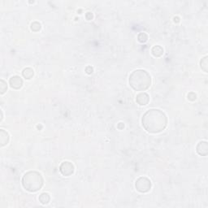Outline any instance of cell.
<instances>
[{
  "label": "cell",
  "mask_w": 208,
  "mask_h": 208,
  "mask_svg": "<svg viewBox=\"0 0 208 208\" xmlns=\"http://www.w3.org/2000/svg\"><path fill=\"white\" fill-rule=\"evenodd\" d=\"M0 113H1V120H0V121H2L3 120V111L2 110H0Z\"/></svg>",
  "instance_id": "obj_22"
},
{
  "label": "cell",
  "mask_w": 208,
  "mask_h": 208,
  "mask_svg": "<svg viewBox=\"0 0 208 208\" xmlns=\"http://www.w3.org/2000/svg\"><path fill=\"white\" fill-rule=\"evenodd\" d=\"M143 128L148 133H158L164 131L167 125V117L163 111L150 109L141 118Z\"/></svg>",
  "instance_id": "obj_1"
},
{
  "label": "cell",
  "mask_w": 208,
  "mask_h": 208,
  "mask_svg": "<svg viewBox=\"0 0 208 208\" xmlns=\"http://www.w3.org/2000/svg\"><path fill=\"white\" fill-rule=\"evenodd\" d=\"M197 153L201 156H206L208 154V143L206 141H202L196 146Z\"/></svg>",
  "instance_id": "obj_7"
},
{
  "label": "cell",
  "mask_w": 208,
  "mask_h": 208,
  "mask_svg": "<svg viewBox=\"0 0 208 208\" xmlns=\"http://www.w3.org/2000/svg\"><path fill=\"white\" fill-rule=\"evenodd\" d=\"M151 53L154 57H160L164 54V49L160 46H154L151 49Z\"/></svg>",
  "instance_id": "obj_10"
},
{
  "label": "cell",
  "mask_w": 208,
  "mask_h": 208,
  "mask_svg": "<svg viewBox=\"0 0 208 208\" xmlns=\"http://www.w3.org/2000/svg\"><path fill=\"white\" fill-rule=\"evenodd\" d=\"M117 127H118V128H119V129H123V128H125V125H124L123 123H119V125H118V126H117Z\"/></svg>",
  "instance_id": "obj_20"
},
{
  "label": "cell",
  "mask_w": 208,
  "mask_h": 208,
  "mask_svg": "<svg viewBox=\"0 0 208 208\" xmlns=\"http://www.w3.org/2000/svg\"><path fill=\"white\" fill-rule=\"evenodd\" d=\"M151 180L146 177H139L135 182V188L138 192L140 193H148L151 190Z\"/></svg>",
  "instance_id": "obj_4"
},
{
  "label": "cell",
  "mask_w": 208,
  "mask_h": 208,
  "mask_svg": "<svg viewBox=\"0 0 208 208\" xmlns=\"http://www.w3.org/2000/svg\"><path fill=\"white\" fill-rule=\"evenodd\" d=\"M151 75L143 69H137L131 73L128 78L130 86L136 91H145L151 86Z\"/></svg>",
  "instance_id": "obj_2"
},
{
  "label": "cell",
  "mask_w": 208,
  "mask_h": 208,
  "mask_svg": "<svg viewBox=\"0 0 208 208\" xmlns=\"http://www.w3.org/2000/svg\"><path fill=\"white\" fill-rule=\"evenodd\" d=\"M174 22L175 23H179L180 22V18L179 17H174Z\"/></svg>",
  "instance_id": "obj_21"
},
{
  "label": "cell",
  "mask_w": 208,
  "mask_h": 208,
  "mask_svg": "<svg viewBox=\"0 0 208 208\" xmlns=\"http://www.w3.org/2000/svg\"><path fill=\"white\" fill-rule=\"evenodd\" d=\"M9 85L12 89H19L23 86V80L19 76H13L9 79Z\"/></svg>",
  "instance_id": "obj_6"
},
{
  "label": "cell",
  "mask_w": 208,
  "mask_h": 208,
  "mask_svg": "<svg viewBox=\"0 0 208 208\" xmlns=\"http://www.w3.org/2000/svg\"><path fill=\"white\" fill-rule=\"evenodd\" d=\"M136 102L141 106H146L150 102V96L148 94H146L145 92L140 93L136 97Z\"/></svg>",
  "instance_id": "obj_8"
},
{
  "label": "cell",
  "mask_w": 208,
  "mask_h": 208,
  "mask_svg": "<svg viewBox=\"0 0 208 208\" xmlns=\"http://www.w3.org/2000/svg\"><path fill=\"white\" fill-rule=\"evenodd\" d=\"M138 40L141 43H145L148 40V35L146 33H140L138 35Z\"/></svg>",
  "instance_id": "obj_14"
},
{
  "label": "cell",
  "mask_w": 208,
  "mask_h": 208,
  "mask_svg": "<svg viewBox=\"0 0 208 208\" xmlns=\"http://www.w3.org/2000/svg\"><path fill=\"white\" fill-rule=\"evenodd\" d=\"M22 185L24 189L31 193H35L42 189L44 184V180L42 174L36 171L26 172L22 177Z\"/></svg>",
  "instance_id": "obj_3"
},
{
  "label": "cell",
  "mask_w": 208,
  "mask_h": 208,
  "mask_svg": "<svg viewBox=\"0 0 208 208\" xmlns=\"http://www.w3.org/2000/svg\"><path fill=\"white\" fill-rule=\"evenodd\" d=\"M38 200L40 203H42V205H46V204H48L50 201V197L49 193H42L40 194L38 198Z\"/></svg>",
  "instance_id": "obj_12"
},
{
  "label": "cell",
  "mask_w": 208,
  "mask_h": 208,
  "mask_svg": "<svg viewBox=\"0 0 208 208\" xmlns=\"http://www.w3.org/2000/svg\"><path fill=\"white\" fill-rule=\"evenodd\" d=\"M7 89H8V84L2 79L0 81V93H1V94H4Z\"/></svg>",
  "instance_id": "obj_15"
},
{
  "label": "cell",
  "mask_w": 208,
  "mask_h": 208,
  "mask_svg": "<svg viewBox=\"0 0 208 208\" xmlns=\"http://www.w3.org/2000/svg\"><path fill=\"white\" fill-rule=\"evenodd\" d=\"M34 75V71L31 68H24L22 71V76L24 78H25L27 80H30L31 78H33Z\"/></svg>",
  "instance_id": "obj_11"
},
{
  "label": "cell",
  "mask_w": 208,
  "mask_h": 208,
  "mask_svg": "<svg viewBox=\"0 0 208 208\" xmlns=\"http://www.w3.org/2000/svg\"><path fill=\"white\" fill-rule=\"evenodd\" d=\"M93 17H94V16H93V13L92 12H86V20H88V21H90V20H92L93 19Z\"/></svg>",
  "instance_id": "obj_18"
},
{
  "label": "cell",
  "mask_w": 208,
  "mask_h": 208,
  "mask_svg": "<svg viewBox=\"0 0 208 208\" xmlns=\"http://www.w3.org/2000/svg\"><path fill=\"white\" fill-rule=\"evenodd\" d=\"M208 57L207 56H205L204 58H203L200 61V67L201 68L203 69L205 73H207V68H208V62H207Z\"/></svg>",
  "instance_id": "obj_13"
},
{
  "label": "cell",
  "mask_w": 208,
  "mask_h": 208,
  "mask_svg": "<svg viewBox=\"0 0 208 208\" xmlns=\"http://www.w3.org/2000/svg\"><path fill=\"white\" fill-rule=\"evenodd\" d=\"M86 72L87 74H91V73H93V72H94V69H93V68L91 66H88V67H86Z\"/></svg>",
  "instance_id": "obj_19"
},
{
  "label": "cell",
  "mask_w": 208,
  "mask_h": 208,
  "mask_svg": "<svg viewBox=\"0 0 208 208\" xmlns=\"http://www.w3.org/2000/svg\"><path fill=\"white\" fill-rule=\"evenodd\" d=\"M30 28H31V30H33L34 32H38L41 29V28H42V25H41V24L39 23V22L35 21L34 23H32Z\"/></svg>",
  "instance_id": "obj_16"
},
{
  "label": "cell",
  "mask_w": 208,
  "mask_h": 208,
  "mask_svg": "<svg viewBox=\"0 0 208 208\" xmlns=\"http://www.w3.org/2000/svg\"><path fill=\"white\" fill-rule=\"evenodd\" d=\"M74 170H75L74 165L71 162L64 161L60 164V172L64 177H69L71 175H73Z\"/></svg>",
  "instance_id": "obj_5"
},
{
  "label": "cell",
  "mask_w": 208,
  "mask_h": 208,
  "mask_svg": "<svg viewBox=\"0 0 208 208\" xmlns=\"http://www.w3.org/2000/svg\"><path fill=\"white\" fill-rule=\"evenodd\" d=\"M187 98L190 101L193 102V101H195V100L197 99V95H196V94H195L194 92H190V93L188 94Z\"/></svg>",
  "instance_id": "obj_17"
},
{
  "label": "cell",
  "mask_w": 208,
  "mask_h": 208,
  "mask_svg": "<svg viewBox=\"0 0 208 208\" xmlns=\"http://www.w3.org/2000/svg\"><path fill=\"white\" fill-rule=\"evenodd\" d=\"M9 139H10V137L8 132L3 129H0V144L2 147L8 145L9 142Z\"/></svg>",
  "instance_id": "obj_9"
}]
</instances>
